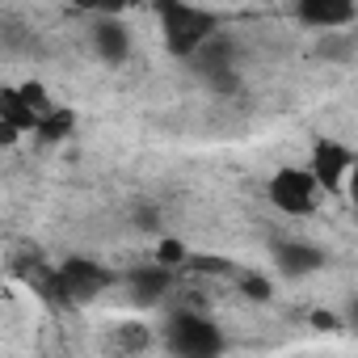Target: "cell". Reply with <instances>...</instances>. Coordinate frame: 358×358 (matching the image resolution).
I'll use <instances>...</instances> for the list:
<instances>
[{
    "label": "cell",
    "mask_w": 358,
    "mask_h": 358,
    "mask_svg": "<svg viewBox=\"0 0 358 358\" xmlns=\"http://www.w3.org/2000/svg\"><path fill=\"white\" fill-rule=\"evenodd\" d=\"M156 17H160V38L169 47V55H177V59H194L220 30V17L211 9H194V5H182V0L160 5Z\"/></svg>",
    "instance_id": "1"
},
{
    "label": "cell",
    "mask_w": 358,
    "mask_h": 358,
    "mask_svg": "<svg viewBox=\"0 0 358 358\" xmlns=\"http://www.w3.org/2000/svg\"><path fill=\"white\" fill-rule=\"evenodd\" d=\"M164 345L173 358H224L228 341L215 320H207L199 308H177L164 324Z\"/></svg>",
    "instance_id": "2"
},
{
    "label": "cell",
    "mask_w": 358,
    "mask_h": 358,
    "mask_svg": "<svg viewBox=\"0 0 358 358\" xmlns=\"http://www.w3.org/2000/svg\"><path fill=\"white\" fill-rule=\"evenodd\" d=\"M114 282V274L89 257H68L59 270H55V303L59 308H80L89 299H97L106 287Z\"/></svg>",
    "instance_id": "3"
},
{
    "label": "cell",
    "mask_w": 358,
    "mask_h": 358,
    "mask_svg": "<svg viewBox=\"0 0 358 358\" xmlns=\"http://www.w3.org/2000/svg\"><path fill=\"white\" fill-rule=\"evenodd\" d=\"M266 194H270V207L282 211V215H312V211H316L320 186H316V177H312L308 169L287 164V169H278V173L270 177Z\"/></svg>",
    "instance_id": "4"
},
{
    "label": "cell",
    "mask_w": 358,
    "mask_h": 358,
    "mask_svg": "<svg viewBox=\"0 0 358 358\" xmlns=\"http://www.w3.org/2000/svg\"><path fill=\"white\" fill-rule=\"evenodd\" d=\"M354 164H358V156H354L345 143H337V139H316V143H312L308 173L316 177V186H320L324 194H341V186L350 182Z\"/></svg>",
    "instance_id": "5"
},
{
    "label": "cell",
    "mask_w": 358,
    "mask_h": 358,
    "mask_svg": "<svg viewBox=\"0 0 358 358\" xmlns=\"http://www.w3.org/2000/svg\"><path fill=\"white\" fill-rule=\"evenodd\" d=\"M295 17L303 26H312V30L337 34V30H345L358 17V9L350 5V0H303V5H295Z\"/></svg>",
    "instance_id": "6"
},
{
    "label": "cell",
    "mask_w": 358,
    "mask_h": 358,
    "mask_svg": "<svg viewBox=\"0 0 358 358\" xmlns=\"http://www.w3.org/2000/svg\"><path fill=\"white\" fill-rule=\"evenodd\" d=\"M274 266L287 278H303L324 266V249H316L308 241H274Z\"/></svg>",
    "instance_id": "7"
},
{
    "label": "cell",
    "mask_w": 358,
    "mask_h": 358,
    "mask_svg": "<svg viewBox=\"0 0 358 358\" xmlns=\"http://www.w3.org/2000/svg\"><path fill=\"white\" fill-rule=\"evenodd\" d=\"M169 291H173V270H164V266H148V270L131 274V303H139V308H156Z\"/></svg>",
    "instance_id": "8"
},
{
    "label": "cell",
    "mask_w": 358,
    "mask_h": 358,
    "mask_svg": "<svg viewBox=\"0 0 358 358\" xmlns=\"http://www.w3.org/2000/svg\"><path fill=\"white\" fill-rule=\"evenodd\" d=\"M93 51H97L101 64L118 68V64L131 55V34H127L118 22H97V26H93Z\"/></svg>",
    "instance_id": "9"
},
{
    "label": "cell",
    "mask_w": 358,
    "mask_h": 358,
    "mask_svg": "<svg viewBox=\"0 0 358 358\" xmlns=\"http://www.w3.org/2000/svg\"><path fill=\"white\" fill-rule=\"evenodd\" d=\"M0 122H9V127H17V131H38V118H34V110L22 101L17 85H5V89H0Z\"/></svg>",
    "instance_id": "10"
},
{
    "label": "cell",
    "mask_w": 358,
    "mask_h": 358,
    "mask_svg": "<svg viewBox=\"0 0 358 358\" xmlns=\"http://www.w3.org/2000/svg\"><path fill=\"white\" fill-rule=\"evenodd\" d=\"M194 68H199V76H203V80H207V76H215V72H224V68H236V59H232V43L215 34V38L194 55Z\"/></svg>",
    "instance_id": "11"
},
{
    "label": "cell",
    "mask_w": 358,
    "mask_h": 358,
    "mask_svg": "<svg viewBox=\"0 0 358 358\" xmlns=\"http://www.w3.org/2000/svg\"><path fill=\"white\" fill-rule=\"evenodd\" d=\"M148 345H152V329H148V324H139V320L118 324V329H114V337H110V350H114V354H122V358L143 354Z\"/></svg>",
    "instance_id": "12"
},
{
    "label": "cell",
    "mask_w": 358,
    "mask_h": 358,
    "mask_svg": "<svg viewBox=\"0 0 358 358\" xmlns=\"http://www.w3.org/2000/svg\"><path fill=\"white\" fill-rule=\"evenodd\" d=\"M72 127H76V114L59 106L55 114H47V118L38 122V131H34V135H38V139H47V143H59V139H68V135H72Z\"/></svg>",
    "instance_id": "13"
},
{
    "label": "cell",
    "mask_w": 358,
    "mask_h": 358,
    "mask_svg": "<svg viewBox=\"0 0 358 358\" xmlns=\"http://www.w3.org/2000/svg\"><path fill=\"white\" fill-rule=\"evenodd\" d=\"M316 55H320V59H337V64L354 59V34H320Z\"/></svg>",
    "instance_id": "14"
},
{
    "label": "cell",
    "mask_w": 358,
    "mask_h": 358,
    "mask_svg": "<svg viewBox=\"0 0 358 358\" xmlns=\"http://www.w3.org/2000/svg\"><path fill=\"white\" fill-rule=\"evenodd\" d=\"M17 93H22V101L34 110V118H38V122H43L47 114H55V110H59V106L51 101V93H47L38 80H26V85H17Z\"/></svg>",
    "instance_id": "15"
},
{
    "label": "cell",
    "mask_w": 358,
    "mask_h": 358,
    "mask_svg": "<svg viewBox=\"0 0 358 358\" xmlns=\"http://www.w3.org/2000/svg\"><path fill=\"white\" fill-rule=\"evenodd\" d=\"M186 262H190V249L177 241V236H160V241H156V266L177 270V266H186Z\"/></svg>",
    "instance_id": "16"
},
{
    "label": "cell",
    "mask_w": 358,
    "mask_h": 358,
    "mask_svg": "<svg viewBox=\"0 0 358 358\" xmlns=\"http://www.w3.org/2000/svg\"><path fill=\"white\" fill-rule=\"evenodd\" d=\"M236 287H241L249 299H270V291H274V287H270V278L249 274V270H241V274H236Z\"/></svg>",
    "instance_id": "17"
},
{
    "label": "cell",
    "mask_w": 358,
    "mask_h": 358,
    "mask_svg": "<svg viewBox=\"0 0 358 358\" xmlns=\"http://www.w3.org/2000/svg\"><path fill=\"white\" fill-rule=\"evenodd\" d=\"M312 324H316L320 333H341V329H345V316H337V312H324V308H316V312H312Z\"/></svg>",
    "instance_id": "18"
},
{
    "label": "cell",
    "mask_w": 358,
    "mask_h": 358,
    "mask_svg": "<svg viewBox=\"0 0 358 358\" xmlns=\"http://www.w3.org/2000/svg\"><path fill=\"white\" fill-rule=\"evenodd\" d=\"M203 274H236V266L232 262H224V257H190Z\"/></svg>",
    "instance_id": "19"
},
{
    "label": "cell",
    "mask_w": 358,
    "mask_h": 358,
    "mask_svg": "<svg viewBox=\"0 0 358 358\" xmlns=\"http://www.w3.org/2000/svg\"><path fill=\"white\" fill-rule=\"evenodd\" d=\"M345 329H354V333H358V295L345 303Z\"/></svg>",
    "instance_id": "20"
},
{
    "label": "cell",
    "mask_w": 358,
    "mask_h": 358,
    "mask_svg": "<svg viewBox=\"0 0 358 358\" xmlns=\"http://www.w3.org/2000/svg\"><path fill=\"white\" fill-rule=\"evenodd\" d=\"M17 135H22L17 127H9V122H0V143H17Z\"/></svg>",
    "instance_id": "21"
},
{
    "label": "cell",
    "mask_w": 358,
    "mask_h": 358,
    "mask_svg": "<svg viewBox=\"0 0 358 358\" xmlns=\"http://www.w3.org/2000/svg\"><path fill=\"white\" fill-rule=\"evenodd\" d=\"M345 190H350V199H354V207H358V164H354V173H350V182H345Z\"/></svg>",
    "instance_id": "22"
}]
</instances>
